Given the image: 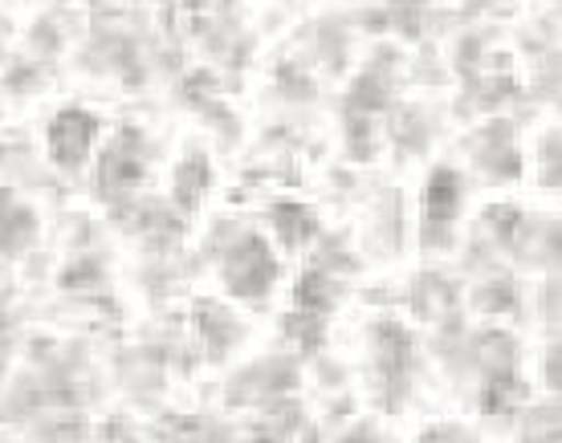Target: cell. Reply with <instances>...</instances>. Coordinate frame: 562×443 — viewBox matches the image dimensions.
Segmentation results:
<instances>
[{"instance_id": "cell-1", "label": "cell", "mask_w": 562, "mask_h": 443, "mask_svg": "<svg viewBox=\"0 0 562 443\" xmlns=\"http://www.w3.org/2000/svg\"><path fill=\"white\" fill-rule=\"evenodd\" d=\"M94 143V123L86 114L70 111L54 123V159H66V163H78Z\"/></svg>"}]
</instances>
